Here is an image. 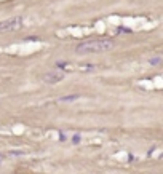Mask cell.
<instances>
[{
	"instance_id": "6da1fadb",
	"label": "cell",
	"mask_w": 163,
	"mask_h": 174,
	"mask_svg": "<svg viewBox=\"0 0 163 174\" xmlns=\"http://www.w3.org/2000/svg\"><path fill=\"white\" fill-rule=\"evenodd\" d=\"M114 47H115L114 40L99 39V40H88V42L79 43L75 47V51L77 53H82V54H91V53H104V51H109Z\"/></svg>"
},
{
	"instance_id": "7a4b0ae2",
	"label": "cell",
	"mask_w": 163,
	"mask_h": 174,
	"mask_svg": "<svg viewBox=\"0 0 163 174\" xmlns=\"http://www.w3.org/2000/svg\"><path fill=\"white\" fill-rule=\"evenodd\" d=\"M24 26V19L21 16H15L10 18V19H5L0 23V34H6V32H16Z\"/></svg>"
},
{
	"instance_id": "3957f363",
	"label": "cell",
	"mask_w": 163,
	"mask_h": 174,
	"mask_svg": "<svg viewBox=\"0 0 163 174\" xmlns=\"http://www.w3.org/2000/svg\"><path fill=\"white\" fill-rule=\"evenodd\" d=\"M64 78V74L59 70H51V72H46V74L43 75V81L46 85H56V83H59V81Z\"/></svg>"
},
{
	"instance_id": "277c9868",
	"label": "cell",
	"mask_w": 163,
	"mask_h": 174,
	"mask_svg": "<svg viewBox=\"0 0 163 174\" xmlns=\"http://www.w3.org/2000/svg\"><path fill=\"white\" fill-rule=\"evenodd\" d=\"M80 94H71V96H62L61 97V102H69V101H75V99H79Z\"/></svg>"
},
{
	"instance_id": "5b68a950",
	"label": "cell",
	"mask_w": 163,
	"mask_h": 174,
	"mask_svg": "<svg viewBox=\"0 0 163 174\" xmlns=\"http://www.w3.org/2000/svg\"><path fill=\"white\" fill-rule=\"evenodd\" d=\"M160 61H161V58H160V56H155V58H152V59H150L149 62L152 64V66H155V64H158Z\"/></svg>"
},
{
	"instance_id": "8992f818",
	"label": "cell",
	"mask_w": 163,
	"mask_h": 174,
	"mask_svg": "<svg viewBox=\"0 0 163 174\" xmlns=\"http://www.w3.org/2000/svg\"><path fill=\"white\" fill-rule=\"evenodd\" d=\"M72 141H74V142H79V141H80V136H74Z\"/></svg>"
}]
</instances>
